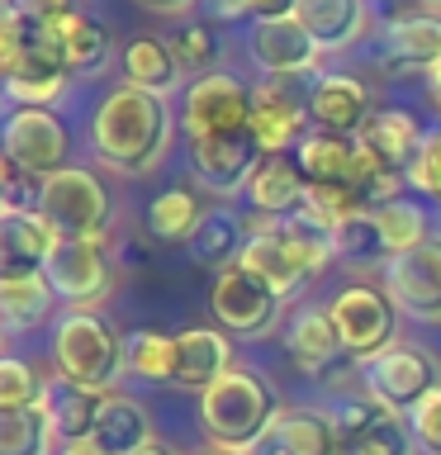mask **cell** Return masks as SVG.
Returning a JSON list of instances; mask_svg holds the SVG:
<instances>
[{
  "label": "cell",
  "instance_id": "6da1fadb",
  "mask_svg": "<svg viewBox=\"0 0 441 455\" xmlns=\"http://www.w3.org/2000/svg\"><path fill=\"white\" fill-rule=\"evenodd\" d=\"M171 109L162 95H148L138 85H114L91 114V152L114 176H148L162 166L171 148Z\"/></svg>",
  "mask_w": 441,
  "mask_h": 455
},
{
  "label": "cell",
  "instance_id": "7a4b0ae2",
  "mask_svg": "<svg viewBox=\"0 0 441 455\" xmlns=\"http://www.w3.org/2000/svg\"><path fill=\"white\" fill-rule=\"evenodd\" d=\"M280 412H285L280 394L261 375L237 365L199 394V427H204L209 446L223 455H256L261 441L276 432Z\"/></svg>",
  "mask_w": 441,
  "mask_h": 455
},
{
  "label": "cell",
  "instance_id": "3957f363",
  "mask_svg": "<svg viewBox=\"0 0 441 455\" xmlns=\"http://www.w3.org/2000/svg\"><path fill=\"white\" fill-rule=\"evenodd\" d=\"M0 71H5V95L14 105L52 109L71 81L52 28L38 20H24L14 10H5V20H0Z\"/></svg>",
  "mask_w": 441,
  "mask_h": 455
},
{
  "label": "cell",
  "instance_id": "277c9868",
  "mask_svg": "<svg viewBox=\"0 0 441 455\" xmlns=\"http://www.w3.org/2000/svg\"><path fill=\"white\" fill-rule=\"evenodd\" d=\"M52 365L57 379L114 394V379L128 370V337L114 332V323L95 308H67L52 327Z\"/></svg>",
  "mask_w": 441,
  "mask_h": 455
},
{
  "label": "cell",
  "instance_id": "5b68a950",
  "mask_svg": "<svg viewBox=\"0 0 441 455\" xmlns=\"http://www.w3.org/2000/svg\"><path fill=\"white\" fill-rule=\"evenodd\" d=\"M327 313H333L341 351H347L351 361L370 365L389 347H398V318H404V313H398V304L384 290H375V284H347V290H337Z\"/></svg>",
  "mask_w": 441,
  "mask_h": 455
},
{
  "label": "cell",
  "instance_id": "8992f818",
  "mask_svg": "<svg viewBox=\"0 0 441 455\" xmlns=\"http://www.w3.org/2000/svg\"><path fill=\"white\" fill-rule=\"evenodd\" d=\"M333 422H337V455H418L408 412L389 408L370 389L341 398L333 408Z\"/></svg>",
  "mask_w": 441,
  "mask_h": 455
},
{
  "label": "cell",
  "instance_id": "52a82bcc",
  "mask_svg": "<svg viewBox=\"0 0 441 455\" xmlns=\"http://www.w3.org/2000/svg\"><path fill=\"white\" fill-rule=\"evenodd\" d=\"M43 219L62 237H105L109 233V190L91 166H67L43 185Z\"/></svg>",
  "mask_w": 441,
  "mask_h": 455
},
{
  "label": "cell",
  "instance_id": "ba28073f",
  "mask_svg": "<svg viewBox=\"0 0 441 455\" xmlns=\"http://www.w3.org/2000/svg\"><path fill=\"white\" fill-rule=\"evenodd\" d=\"M43 270H48L57 299L71 308H95L114 294V256L105 237H62Z\"/></svg>",
  "mask_w": 441,
  "mask_h": 455
},
{
  "label": "cell",
  "instance_id": "9c48e42d",
  "mask_svg": "<svg viewBox=\"0 0 441 455\" xmlns=\"http://www.w3.org/2000/svg\"><path fill=\"white\" fill-rule=\"evenodd\" d=\"M0 138H5L10 162H20L24 171H34L43 180L71 166V133L57 119V109H48V105H14Z\"/></svg>",
  "mask_w": 441,
  "mask_h": 455
},
{
  "label": "cell",
  "instance_id": "30bf717a",
  "mask_svg": "<svg viewBox=\"0 0 441 455\" xmlns=\"http://www.w3.org/2000/svg\"><path fill=\"white\" fill-rule=\"evenodd\" d=\"M209 308H213V318H219V327L228 337H266L270 327L280 323L285 299L270 290L266 280H256L252 270L233 266V270H219V275H213Z\"/></svg>",
  "mask_w": 441,
  "mask_h": 455
},
{
  "label": "cell",
  "instance_id": "8fae6325",
  "mask_svg": "<svg viewBox=\"0 0 441 455\" xmlns=\"http://www.w3.org/2000/svg\"><path fill=\"white\" fill-rule=\"evenodd\" d=\"M375 62L389 71V76H413V71H432L441 67V10L432 5H404L389 14L375 48Z\"/></svg>",
  "mask_w": 441,
  "mask_h": 455
},
{
  "label": "cell",
  "instance_id": "7c38bea8",
  "mask_svg": "<svg viewBox=\"0 0 441 455\" xmlns=\"http://www.w3.org/2000/svg\"><path fill=\"white\" fill-rule=\"evenodd\" d=\"M180 128L190 142L252 128V85H242L237 76H228V71L190 81V91L180 100Z\"/></svg>",
  "mask_w": 441,
  "mask_h": 455
},
{
  "label": "cell",
  "instance_id": "4fadbf2b",
  "mask_svg": "<svg viewBox=\"0 0 441 455\" xmlns=\"http://www.w3.org/2000/svg\"><path fill=\"white\" fill-rule=\"evenodd\" d=\"M261 162H266V148H261V138H256V128H237V133L190 142V176H195L199 190H213V195L247 190V180L256 176Z\"/></svg>",
  "mask_w": 441,
  "mask_h": 455
},
{
  "label": "cell",
  "instance_id": "5bb4252c",
  "mask_svg": "<svg viewBox=\"0 0 441 455\" xmlns=\"http://www.w3.org/2000/svg\"><path fill=\"white\" fill-rule=\"evenodd\" d=\"M361 384H365L375 398H384L389 408L413 412L432 389H441V365H437L432 351L398 341V347H389L380 361H370V365L361 370Z\"/></svg>",
  "mask_w": 441,
  "mask_h": 455
},
{
  "label": "cell",
  "instance_id": "9a60e30c",
  "mask_svg": "<svg viewBox=\"0 0 441 455\" xmlns=\"http://www.w3.org/2000/svg\"><path fill=\"white\" fill-rule=\"evenodd\" d=\"M384 294L398 304L404 318L441 323V233L384 261Z\"/></svg>",
  "mask_w": 441,
  "mask_h": 455
},
{
  "label": "cell",
  "instance_id": "2e32d148",
  "mask_svg": "<svg viewBox=\"0 0 441 455\" xmlns=\"http://www.w3.org/2000/svg\"><path fill=\"white\" fill-rule=\"evenodd\" d=\"M247 52L252 62L276 81H299V76H318L323 48L318 38L309 34L294 14H280V20H261L247 28Z\"/></svg>",
  "mask_w": 441,
  "mask_h": 455
},
{
  "label": "cell",
  "instance_id": "e0dca14e",
  "mask_svg": "<svg viewBox=\"0 0 441 455\" xmlns=\"http://www.w3.org/2000/svg\"><path fill=\"white\" fill-rule=\"evenodd\" d=\"M252 128H256V138H261L266 156L270 152H294L299 142L313 133L309 91L299 95L294 81H276V76L252 85Z\"/></svg>",
  "mask_w": 441,
  "mask_h": 455
},
{
  "label": "cell",
  "instance_id": "ac0fdd59",
  "mask_svg": "<svg viewBox=\"0 0 441 455\" xmlns=\"http://www.w3.org/2000/svg\"><path fill=\"white\" fill-rule=\"evenodd\" d=\"M309 114L313 128L341 138H361V128L375 119V91L347 71H318L309 81Z\"/></svg>",
  "mask_w": 441,
  "mask_h": 455
},
{
  "label": "cell",
  "instance_id": "d6986e66",
  "mask_svg": "<svg viewBox=\"0 0 441 455\" xmlns=\"http://www.w3.org/2000/svg\"><path fill=\"white\" fill-rule=\"evenodd\" d=\"M285 351H290V361L304 370V375H313L318 384H327V389L341 394L337 370H341V361H347V351H341V337H337L333 313L327 308L290 313V323H285Z\"/></svg>",
  "mask_w": 441,
  "mask_h": 455
},
{
  "label": "cell",
  "instance_id": "ffe728a7",
  "mask_svg": "<svg viewBox=\"0 0 441 455\" xmlns=\"http://www.w3.org/2000/svg\"><path fill=\"white\" fill-rule=\"evenodd\" d=\"M247 204L252 213H261L270 223H285V219H299V213L309 209V180L304 171H299L294 152H270L261 166H256V176L247 180Z\"/></svg>",
  "mask_w": 441,
  "mask_h": 455
},
{
  "label": "cell",
  "instance_id": "44dd1931",
  "mask_svg": "<svg viewBox=\"0 0 441 455\" xmlns=\"http://www.w3.org/2000/svg\"><path fill=\"white\" fill-rule=\"evenodd\" d=\"M52 38L62 48V62L71 76H100L114 62V28L91 10H67L62 20H52Z\"/></svg>",
  "mask_w": 441,
  "mask_h": 455
},
{
  "label": "cell",
  "instance_id": "7402d4cb",
  "mask_svg": "<svg viewBox=\"0 0 441 455\" xmlns=\"http://www.w3.org/2000/svg\"><path fill=\"white\" fill-rule=\"evenodd\" d=\"M233 370V341L219 327H185L176 332V389L204 394Z\"/></svg>",
  "mask_w": 441,
  "mask_h": 455
},
{
  "label": "cell",
  "instance_id": "603a6c76",
  "mask_svg": "<svg viewBox=\"0 0 441 455\" xmlns=\"http://www.w3.org/2000/svg\"><path fill=\"white\" fill-rule=\"evenodd\" d=\"M252 242H247V251H242V270H252L256 280H266L270 290H276L280 299H294L299 290H304V270H299V261L290 256V247H285V237H280V223H270L261 219V213H252Z\"/></svg>",
  "mask_w": 441,
  "mask_h": 455
},
{
  "label": "cell",
  "instance_id": "cb8c5ba5",
  "mask_svg": "<svg viewBox=\"0 0 441 455\" xmlns=\"http://www.w3.org/2000/svg\"><path fill=\"white\" fill-rule=\"evenodd\" d=\"M422 138H427V128L413 119L408 109H375V119L361 128L356 142H361V152H370L380 166L408 176V166L418 162V152H422Z\"/></svg>",
  "mask_w": 441,
  "mask_h": 455
},
{
  "label": "cell",
  "instance_id": "d4e9b609",
  "mask_svg": "<svg viewBox=\"0 0 441 455\" xmlns=\"http://www.w3.org/2000/svg\"><path fill=\"white\" fill-rule=\"evenodd\" d=\"M57 242H62V233L43 213L0 219V275H34V270L48 266Z\"/></svg>",
  "mask_w": 441,
  "mask_h": 455
},
{
  "label": "cell",
  "instance_id": "484cf974",
  "mask_svg": "<svg viewBox=\"0 0 441 455\" xmlns=\"http://www.w3.org/2000/svg\"><path fill=\"white\" fill-rule=\"evenodd\" d=\"M294 20L318 38L323 52H341L370 28L365 0H294Z\"/></svg>",
  "mask_w": 441,
  "mask_h": 455
},
{
  "label": "cell",
  "instance_id": "4316f807",
  "mask_svg": "<svg viewBox=\"0 0 441 455\" xmlns=\"http://www.w3.org/2000/svg\"><path fill=\"white\" fill-rule=\"evenodd\" d=\"M247 242H252V223L242 219V213H233V209H204V219H199L195 237L185 242V247H190L195 266H209L213 275H219V270H233L242 261Z\"/></svg>",
  "mask_w": 441,
  "mask_h": 455
},
{
  "label": "cell",
  "instance_id": "83f0119b",
  "mask_svg": "<svg viewBox=\"0 0 441 455\" xmlns=\"http://www.w3.org/2000/svg\"><path fill=\"white\" fill-rule=\"evenodd\" d=\"M256 455H337V422L327 408H285Z\"/></svg>",
  "mask_w": 441,
  "mask_h": 455
},
{
  "label": "cell",
  "instance_id": "f1b7e54d",
  "mask_svg": "<svg viewBox=\"0 0 441 455\" xmlns=\"http://www.w3.org/2000/svg\"><path fill=\"white\" fill-rule=\"evenodd\" d=\"M119 71H124V85H138V91L148 95H171L180 85V62L176 52H171V38H156V34H138L124 43L119 52Z\"/></svg>",
  "mask_w": 441,
  "mask_h": 455
},
{
  "label": "cell",
  "instance_id": "f546056e",
  "mask_svg": "<svg viewBox=\"0 0 441 455\" xmlns=\"http://www.w3.org/2000/svg\"><path fill=\"white\" fill-rule=\"evenodd\" d=\"M57 290L48 280V270H34V275H0V318H5L10 332H34L57 313Z\"/></svg>",
  "mask_w": 441,
  "mask_h": 455
},
{
  "label": "cell",
  "instance_id": "4dcf8cb0",
  "mask_svg": "<svg viewBox=\"0 0 441 455\" xmlns=\"http://www.w3.org/2000/svg\"><path fill=\"white\" fill-rule=\"evenodd\" d=\"M294 162H299V171H304L309 185H351L356 180V162H361V142L313 128V133L294 148Z\"/></svg>",
  "mask_w": 441,
  "mask_h": 455
},
{
  "label": "cell",
  "instance_id": "1f68e13d",
  "mask_svg": "<svg viewBox=\"0 0 441 455\" xmlns=\"http://www.w3.org/2000/svg\"><path fill=\"white\" fill-rule=\"evenodd\" d=\"M91 441L100 451H109V455H138L152 436V418H148V408L138 403V398H128L114 389L105 398V408H100V422H95V432Z\"/></svg>",
  "mask_w": 441,
  "mask_h": 455
},
{
  "label": "cell",
  "instance_id": "d6a6232c",
  "mask_svg": "<svg viewBox=\"0 0 441 455\" xmlns=\"http://www.w3.org/2000/svg\"><path fill=\"white\" fill-rule=\"evenodd\" d=\"M105 398L109 394H100V389H81V384H71V379H52L48 394H43V408H48V418H52L57 441H62V446L67 441H91Z\"/></svg>",
  "mask_w": 441,
  "mask_h": 455
},
{
  "label": "cell",
  "instance_id": "836d02e7",
  "mask_svg": "<svg viewBox=\"0 0 441 455\" xmlns=\"http://www.w3.org/2000/svg\"><path fill=\"white\" fill-rule=\"evenodd\" d=\"M375 228H380L384 251H389V256H404L413 247H422L427 237H437L432 213H427L418 199H394V204H380L375 209Z\"/></svg>",
  "mask_w": 441,
  "mask_h": 455
},
{
  "label": "cell",
  "instance_id": "e575fe53",
  "mask_svg": "<svg viewBox=\"0 0 441 455\" xmlns=\"http://www.w3.org/2000/svg\"><path fill=\"white\" fill-rule=\"evenodd\" d=\"M199 219H204V209H199V199L190 185H171V190H162L152 199L148 209V233L156 242H190Z\"/></svg>",
  "mask_w": 441,
  "mask_h": 455
},
{
  "label": "cell",
  "instance_id": "d590c367",
  "mask_svg": "<svg viewBox=\"0 0 441 455\" xmlns=\"http://www.w3.org/2000/svg\"><path fill=\"white\" fill-rule=\"evenodd\" d=\"M280 237H285V247H290V256L299 261V270H304L309 280L323 275V270L337 261V237H333V228H323L318 219H309V213L285 219V223H280Z\"/></svg>",
  "mask_w": 441,
  "mask_h": 455
},
{
  "label": "cell",
  "instance_id": "8d00e7d4",
  "mask_svg": "<svg viewBox=\"0 0 441 455\" xmlns=\"http://www.w3.org/2000/svg\"><path fill=\"white\" fill-rule=\"evenodd\" d=\"M52 418L48 408H20V412H0V455H52Z\"/></svg>",
  "mask_w": 441,
  "mask_h": 455
},
{
  "label": "cell",
  "instance_id": "74e56055",
  "mask_svg": "<svg viewBox=\"0 0 441 455\" xmlns=\"http://www.w3.org/2000/svg\"><path fill=\"white\" fill-rule=\"evenodd\" d=\"M128 370L148 384H176V337L138 327L128 332Z\"/></svg>",
  "mask_w": 441,
  "mask_h": 455
},
{
  "label": "cell",
  "instance_id": "f35d334b",
  "mask_svg": "<svg viewBox=\"0 0 441 455\" xmlns=\"http://www.w3.org/2000/svg\"><path fill=\"white\" fill-rule=\"evenodd\" d=\"M171 52H176V62L185 76H213L219 71V38H213L209 24H180L176 34H171Z\"/></svg>",
  "mask_w": 441,
  "mask_h": 455
},
{
  "label": "cell",
  "instance_id": "ab89813d",
  "mask_svg": "<svg viewBox=\"0 0 441 455\" xmlns=\"http://www.w3.org/2000/svg\"><path fill=\"white\" fill-rule=\"evenodd\" d=\"M304 213L337 233L347 219H356V213H375V209H370V199L356 190V185H309V209Z\"/></svg>",
  "mask_w": 441,
  "mask_h": 455
},
{
  "label": "cell",
  "instance_id": "60d3db41",
  "mask_svg": "<svg viewBox=\"0 0 441 455\" xmlns=\"http://www.w3.org/2000/svg\"><path fill=\"white\" fill-rule=\"evenodd\" d=\"M333 237H337V256L347 266H380V261H389L384 237L375 228V213H356V219H347Z\"/></svg>",
  "mask_w": 441,
  "mask_h": 455
},
{
  "label": "cell",
  "instance_id": "b9f144b4",
  "mask_svg": "<svg viewBox=\"0 0 441 455\" xmlns=\"http://www.w3.org/2000/svg\"><path fill=\"white\" fill-rule=\"evenodd\" d=\"M52 379H43L28 361L5 355L0 361V412H20V408H38Z\"/></svg>",
  "mask_w": 441,
  "mask_h": 455
},
{
  "label": "cell",
  "instance_id": "7bdbcfd3",
  "mask_svg": "<svg viewBox=\"0 0 441 455\" xmlns=\"http://www.w3.org/2000/svg\"><path fill=\"white\" fill-rule=\"evenodd\" d=\"M43 176L24 171L20 162L0 156V213L5 219H20V213H43Z\"/></svg>",
  "mask_w": 441,
  "mask_h": 455
},
{
  "label": "cell",
  "instance_id": "ee69618b",
  "mask_svg": "<svg viewBox=\"0 0 441 455\" xmlns=\"http://www.w3.org/2000/svg\"><path fill=\"white\" fill-rule=\"evenodd\" d=\"M408 185H413V190H418L422 199L441 204V124H437V128H427L418 162L408 166Z\"/></svg>",
  "mask_w": 441,
  "mask_h": 455
},
{
  "label": "cell",
  "instance_id": "f6af8a7d",
  "mask_svg": "<svg viewBox=\"0 0 441 455\" xmlns=\"http://www.w3.org/2000/svg\"><path fill=\"white\" fill-rule=\"evenodd\" d=\"M209 10H213V20H228V24H237V20L261 24V20L294 14V0H209Z\"/></svg>",
  "mask_w": 441,
  "mask_h": 455
},
{
  "label": "cell",
  "instance_id": "bcb514c9",
  "mask_svg": "<svg viewBox=\"0 0 441 455\" xmlns=\"http://www.w3.org/2000/svg\"><path fill=\"white\" fill-rule=\"evenodd\" d=\"M413 422V436H418V451L422 455H441V389H432L418 408L408 412Z\"/></svg>",
  "mask_w": 441,
  "mask_h": 455
},
{
  "label": "cell",
  "instance_id": "7dc6e473",
  "mask_svg": "<svg viewBox=\"0 0 441 455\" xmlns=\"http://www.w3.org/2000/svg\"><path fill=\"white\" fill-rule=\"evenodd\" d=\"M5 10L24 14V20H38V24H52V20H62V14L76 10V5H71V0H5Z\"/></svg>",
  "mask_w": 441,
  "mask_h": 455
},
{
  "label": "cell",
  "instance_id": "c3c4849f",
  "mask_svg": "<svg viewBox=\"0 0 441 455\" xmlns=\"http://www.w3.org/2000/svg\"><path fill=\"white\" fill-rule=\"evenodd\" d=\"M148 10H156V14H180V10H190L195 0H142Z\"/></svg>",
  "mask_w": 441,
  "mask_h": 455
},
{
  "label": "cell",
  "instance_id": "681fc988",
  "mask_svg": "<svg viewBox=\"0 0 441 455\" xmlns=\"http://www.w3.org/2000/svg\"><path fill=\"white\" fill-rule=\"evenodd\" d=\"M57 455H109V451H100L95 441H67V446H57Z\"/></svg>",
  "mask_w": 441,
  "mask_h": 455
},
{
  "label": "cell",
  "instance_id": "f907efd6",
  "mask_svg": "<svg viewBox=\"0 0 441 455\" xmlns=\"http://www.w3.org/2000/svg\"><path fill=\"white\" fill-rule=\"evenodd\" d=\"M138 455H176V451H171V446H166V441H148V446H142Z\"/></svg>",
  "mask_w": 441,
  "mask_h": 455
},
{
  "label": "cell",
  "instance_id": "816d5d0a",
  "mask_svg": "<svg viewBox=\"0 0 441 455\" xmlns=\"http://www.w3.org/2000/svg\"><path fill=\"white\" fill-rule=\"evenodd\" d=\"M432 95H437V105H441V67L432 71Z\"/></svg>",
  "mask_w": 441,
  "mask_h": 455
},
{
  "label": "cell",
  "instance_id": "f5cc1de1",
  "mask_svg": "<svg viewBox=\"0 0 441 455\" xmlns=\"http://www.w3.org/2000/svg\"><path fill=\"white\" fill-rule=\"evenodd\" d=\"M422 5H432V10H441V0H422Z\"/></svg>",
  "mask_w": 441,
  "mask_h": 455
},
{
  "label": "cell",
  "instance_id": "db71d44e",
  "mask_svg": "<svg viewBox=\"0 0 441 455\" xmlns=\"http://www.w3.org/2000/svg\"><path fill=\"white\" fill-rule=\"evenodd\" d=\"M209 455H223V451H209Z\"/></svg>",
  "mask_w": 441,
  "mask_h": 455
}]
</instances>
